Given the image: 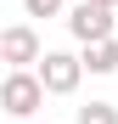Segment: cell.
<instances>
[{"instance_id":"8","label":"cell","mask_w":118,"mask_h":124,"mask_svg":"<svg viewBox=\"0 0 118 124\" xmlns=\"http://www.w3.org/2000/svg\"><path fill=\"white\" fill-rule=\"evenodd\" d=\"M90 6H101V11H118V0H90Z\"/></svg>"},{"instance_id":"1","label":"cell","mask_w":118,"mask_h":124,"mask_svg":"<svg viewBox=\"0 0 118 124\" xmlns=\"http://www.w3.org/2000/svg\"><path fill=\"white\" fill-rule=\"evenodd\" d=\"M39 107H45V85L34 79V68H11L6 79H0V113H11V118H34Z\"/></svg>"},{"instance_id":"7","label":"cell","mask_w":118,"mask_h":124,"mask_svg":"<svg viewBox=\"0 0 118 124\" xmlns=\"http://www.w3.org/2000/svg\"><path fill=\"white\" fill-rule=\"evenodd\" d=\"M28 17H62V0H23Z\"/></svg>"},{"instance_id":"9","label":"cell","mask_w":118,"mask_h":124,"mask_svg":"<svg viewBox=\"0 0 118 124\" xmlns=\"http://www.w3.org/2000/svg\"><path fill=\"white\" fill-rule=\"evenodd\" d=\"M28 124H34V118H28Z\"/></svg>"},{"instance_id":"2","label":"cell","mask_w":118,"mask_h":124,"mask_svg":"<svg viewBox=\"0 0 118 124\" xmlns=\"http://www.w3.org/2000/svg\"><path fill=\"white\" fill-rule=\"evenodd\" d=\"M34 79L45 85V96H73L79 79H84V68H79L73 51H45V56L34 62Z\"/></svg>"},{"instance_id":"5","label":"cell","mask_w":118,"mask_h":124,"mask_svg":"<svg viewBox=\"0 0 118 124\" xmlns=\"http://www.w3.org/2000/svg\"><path fill=\"white\" fill-rule=\"evenodd\" d=\"M79 68H84V73H118V39H96V45H84Z\"/></svg>"},{"instance_id":"4","label":"cell","mask_w":118,"mask_h":124,"mask_svg":"<svg viewBox=\"0 0 118 124\" xmlns=\"http://www.w3.org/2000/svg\"><path fill=\"white\" fill-rule=\"evenodd\" d=\"M68 34L79 39V45H96V39H112V11L90 6V0H79V6L68 11Z\"/></svg>"},{"instance_id":"6","label":"cell","mask_w":118,"mask_h":124,"mask_svg":"<svg viewBox=\"0 0 118 124\" xmlns=\"http://www.w3.org/2000/svg\"><path fill=\"white\" fill-rule=\"evenodd\" d=\"M73 124H118V107L112 101H84V107L73 113Z\"/></svg>"},{"instance_id":"3","label":"cell","mask_w":118,"mask_h":124,"mask_svg":"<svg viewBox=\"0 0 118 124\" xmlns=\"http://www.w3.org/2000/svg\"><path fill=\"white\" fill-rule=\"evenodd\" d=\"M39 56H45V45H39V28H34V23L0 28V62H11V68H34Z\"/></svg>"}]
</instances>
